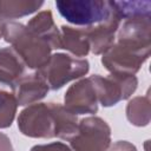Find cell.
Masks as SVG:
<instances>
[{
  "label": "cell",
  "instance_id": "obj_8",
  "mask_svg": "<svg viewBox=\"0 0 151 151\" xmlns=\"http://www.w3.org/2000/svg\"><path fill=\"white\" fill-rule=\"evenodd\" d=\"M64 106L73 114H93L98 111V99L91 78L72 84L65 93Z\"/></svg>",
  "mask_w": 151,
  "mask_h": 151
},
{
  "label": "cell",
  "instance_id": "obj_21",
  "mask_svg": "<svg viewBox=\"0 0 151 151\" xmlns=\"http://www.w3.org/2000/svg\"><path fill=\"white\" fill-rule=\"evenodd\" d=\"M6 25H7V21L0 17V39L4 38V33H5V29H6Z\"/></svg>",
  "mask_w": 151,
  "mask_h": 151
},
{
  "label": "cell",
  "instance_id": "obj_10",
  "mask_svg": "<svg viewBox=\"0 0 151 151\" xmlns=\"http://www.w3.org/2000/svg\"><path fill=\"white\" fill-rule=\"evenodd\" d=\"M25 64L13 47L0 48V92H13L24 76Z\"/></svg>",
  "mask_w": 151,
  "mask_h": 151
},
{
  "label": "cell",
  "instance_id": "obj_9",
  "mask_svg": "<svg viewBox=\"0 0 151 151\" xmlns=\"http://www.w3.org/2000/svg\"><path fill=\"white\" fill-rule=\"evenodd\" d=\"M120 21L122 19L112 7V13L105 21L85 28L90 41V51H92V53L104 54L114 44V38L120 26Z\"/></svg>",
  "mask_w": 151,
  "mask_h": 151
},
{
  "label": "cell",
  "instance_id": "obj_20",
  "mask_svg": "<svg viewBox=\"0 0 151 151\" xmlns=\"http://www.w3.org/2000/svg\"><path fill=\"white\" fill-rule=\"evenodd\" d=\"M0 151H14L11 139L2 132H0Z\"/></svg>",
  "mask_w": 151,
  "mask_h": 151
},
{
  "label": "cell",
  "instance_id": "obj_3",
  "mask_svg": "<svg viewBox=\"0 0 151 151\" xmlns=\"http://www.w3.org/2000/svg\"><path fill=\"white\" fill-rule=\"evenodd\" d=\"M150 50L151 41L120 38L103 54L101 64L110 73L134 76L147 60Z\"/></svg>",
  "mask_w": 151,
  "mask_h": 151
},
{
  "label": "cell",
  "instance_id": "obj_16",
  "mask_svg": "<svg viewBox=\"0 0 151 151\" xmlns=\"http://www.w3.org/2000/svg\"><path fill=\"white\" fill-rule=\"evenodd\" d=\"M111 5L122 20L150 17L151 13L150 1H111Z\"/></svg>",
  "mask_w": 151,
  "mask_h": 151
},
{
  "label": "cell",
  "instance_id": "obj_14",
  "mask_svg": "<svg viewBox=\"0 0 151 151\" xmlns=\"http://www.w3.org/2000/svg\"><path fill=\"white\" fill-rule=\"evenodd\" d=\"M44 5L42 1L29 0H0V17L6 19H17L34 13Z\"/></svg>",
  "mask_w": 151,
  "mask_h": 151
},
{
  "label": "cell",
  "instance_id": "obj_17",
  "mask_svg": "<svg viewBox=\"0 0 151 151\" xmlns=\"http://www.w3.org/2000/svg\"><path fill=\"white\" fill-rule=\"evenodd\" d=\"M18 101L13 92H0V129L9 127L14 120Z\"/></svg>",
  "mask_w": 151,
  "mask_h": 151
},
{
  "label": "cell",
  "instance_id": "obj_4",
  "mask_svg": "<svg viewBox=\"0 0 151 151\" xmlns=\"http://www.w3.org/2000/svg\"><path fill=\"white\" fill-rule=\"evenodd\" d=\"M55 7L68 22L86 28L105 21L112 13L111 1L105 0H59Z\"/></svg>",
  "mask_w": 151,
  "mask_h": 151
},
{
  "label": "cell",
  "instance_id": "obj_18",
  "mask_svg": "<svg viewBox=\"0 0 151 151\" xmlns=\"http://www.w3.org/2000/svg\"><path fill=\"white\" fill-rule=\"evenodd\" d=\"M31 151H72L71 147L61 142H53L48 144H40L34 145Z\"/></svg>",
  "mask_w": 151,
  "mask_h": 151
},
{
  "label": "cell",
  "instance_id": "obj_19",
  "mask_svg": "<svg viewBox=\"0 0 151 151\" xmlns=\"http://www.w3.org/2000/svg\"><path fill=\"white\" fill-rule=\"evenodd\" d=\"M107 151H137L136 146L126 140H118L109 146Z\"/></svg>",
  "mask_w": 151,
  "mask_h": 151
},
{
  "label": "cell",
  "instance_id": "obj_1",
  "mask_svg": "<svg viewBox=\"0 0 151 151\" xmlns=\"http://www.w3.org/2000/svg\"><path fill=\"white\" fill-rule=\"evenodd\" d=\"M77 116L58 103H35L24 109L18 117L20 132L32 138L68 139L76 131Z\"/></svg>",
  "mask_w": 151,
  "mask_h": 151
},
{
  "label": "cell",
  "instance_id": "obj_6",
  "mask_svg": "<svg viewBox=\"0 0 151 151\" xmlns=\"http://www.w3.org/2000/svg\"><path fill=\"white\" fill-rule=\"evenodd\" d=\"M68 142L72 151H107L111 127L99 117H86L78 123V130Z\"/></svg>",
  "mask_w": 151,
  "mask_h": 151
},
{
  "label": "cell",
  "instance_id": "obj_11",
  "mask_svg": "<svg viewBox=\"0 0 151 151\" xmlns=\"http://www.w3.org/2000/svg\"><path fill=\"white\" fill-rule=\"evenodd\" d=\"M50 87L47 86L46 81L37 72L27 76H22L18 81L14 94L18 101V105H32L45 98Z\"/></svg>",
  "mask_w": 151,
  "mask_h": 151
},
{
  "label": "cell",
  "instance_id": "obj_12",
  "mask_svg": "<svg viewBox=\"0 0 151 151\" xmlns=\"http://www.w3.org/2000/svg\"><path fill=\"white\" fill-rule=\"evenodd\" d=\"M26 26L31 32L44 39L52 50L60 48V31L54 24L51 11L39 12L28 21Z\"/></svg>",
  "mask_w": 151,
  "mask_h": 151
},
{
  "label": "cell",
  "instance_id": "obj_7",
  "mask_svg": "<svg viewBox=\"0 0 151 151\" xmlns=\"http://www.w3.org/2000/svg\"><path fill=\"white\" fill-rule=\"evenodd\" d=\"M90 78L96 90L98 103L104 107L114 106L120 100L129 99L138 85L137 77L131 74L110 73L106 77L93 74Z\"/></svg>",
  "mask_w": 151,
  "mask_h": 151
},
{
  "label": "cell",
  "instance_id": "obj_5",
  "mask_svg": "<svg viewBox=\"0 0 151 151\" xmlns=\"http://www.w3.org/2000/svg\"><path fill=\"white\" fill-rule=\"evenodd\" d=\"M90 70V64L86 59L71 57L65 53L51 55L47 64L38 71L46 81L50 90H59L67 83L81 78Z\"/></svg>",
  "mask_w": 151,
  "mask_h": 151
},
{
  "label": "cell",
  "instance_id": "obj_2",
  "mask_svg": "<svg viewBox=\"0 0 151 151\" xmlns=\"http://www.w3.org/2000/svg\"><path fill=\"white\" fill-rule=\"evenodd\" d=\"M4 38L31 70H41L51 58V46L20 22H7Z\"/></svg>",
  "mask_w": 151,
  "mask_h": 151
},
{
  "label": "cell",
  "instance_id": "obj_13",
  "mask_svg": "<svg viewBox=\"0 0 151 151\" xmlns=\"http://www.w3.org/2000/svg\"><path fill=\"white\" fill-rule=\"evenodd\" d=\"M60 48L72 53L76 58L86 57L90 52V41L85 28H74L61 26L60 28Z\"/></svg>",
  "mask_w": 151,
  "mask_h": 151
},
{
  "label": "cell",
  "instance_id": "obj_15",
  "mask_svg": "<svg viewBox=\"0 0 151 151\" xmlns=\"http://www.w3.org/2000/svg\"><path fill=\"white\" fill-rule=\"evenodd\" d=\"M126 118L136 126H146L150 123V97H134L127 103Z\"/></svg>",
  "mask_w": 151,
  "mask_h": 151
}]
</instances>
